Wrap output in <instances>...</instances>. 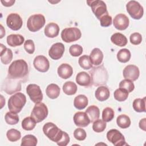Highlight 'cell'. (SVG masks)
Instances as JSON below:
<instances>
[{
	"label": "cell",
	"instance_id": "1",
	"mask_svg": "<svg viewBox=\"0 0 146 146\" xmlns=\"http://www.w3.org/2000/svg\"><path fill=\"white\" fill-rule=\"evenodd\" d=\"M29 74V67L26 62L23 59L14 60L8 69L7 77L25 81Z\"/></svg>",
	"mask_w": 146,
	"mask_h": 146
},
{
	"label": "cell",
	"instance_id": "2",
	"mask_svg": "<svg viewBox=\"0 0 146 146\" xmlns=\"http://www.w3.org/2000/svg\"><path fill=\"white\" fill-rule=\"evenodd\" d=\"M91 79V84L95 86L106 84L108 75L107 70L102 64L98 67H94L89 71Z\"/></svg>",
	"mask_w": 146,
	"mask_h": 146
},
{
	"label": "cell",
	"instance_id": "3",
	"mask_svg": "<svg viewBox=\"0 0 146 146\" xmlns=\"http://www.w3.org/2000/svg\"><path fill=\"white\" fill-rule=\"evenodd\" d=\"M26 103V96L21 92H18L11 96L9 98L8 100V108L10 111L17 113L21 111Z\"/></svg>",
	"mask_w": 146,
	"mask_h": 146
},
{
	"label": "cell",
	"instance_id": "4",
	"mask_svg": "<svg viewBox=\"0 0 146 146\" xmlns=\"http://www.w3.org/2000/svg\"><path fill=\"white\" fill-rule=\"evenodd\" d=\"M43 131L49 139L56 143L61 140L64 132L51 122L46 123L43 125Z\"/></svg>",
	"mask_w": 146,
	"mask_h": 146
},
{
	"label": "cell",
	"instance_id": "5",
	"mask_svg": "<svg viewBox=\"0 0 146 146\" xmlns=\"http://www.w3.org/2000/svg\"><path fill=\"white\" fill-rule=\"evenodd\" d=\"M46 22L44 15L41 14H36L31 15L27 20V27L32 32H36L41 29Z\"/></svg>",
	"mask_w": 146,
	"mask_h": 146
},
{
	"label": "cell",
	"instance_id": "6",
	"mask_svg": "<svg viewBox=\"0 0 146 146\" xmlns=\"http://www.w3.org/2000/svg\"><path fill=\"white\" fill-rule=\"evenodd\" d=\"M48 108L46 105L42 102L35 103L31 113V116L34 119L36 123L44 120L48 115Z\"/></svg>",
	"mask_w": 146,
	"mask_h": 146
},
{
	"label": "cell",
	"instance_id": "7",
	"mask_svg": "<svg viewBox=\"0 0 146 146\" xmlns=\"http://www.w3.org/2000/svg\"><path fill=\"white\" fill-rule=\"evenodd\" d=\"M87 3L91 7L93 13L99 20L103 15L108 14L107 6L104 1L101 0L87 1Z\"/></svg>",
	"mask_w": 146,
	"mask_h": 146
},
{
	"label": "cell",
	"instance_id": "8",
	"mask_svg": "<svg viewBox=\"0 0 146 146\" xmlns=\"http://www.w3.org/2000/svg\"><path fill=\"white\" fill-rule=\"evenodd\" d=\"M126 9L129 15L134 19L139 20L143 16V7L136 1H129L126 5Z\"/></svg>",
	"mask_w": 146,
	"mask_h": 146
},
{
	"label": "cell",
	"instance_id": "9",
	"mask_svg": "<svg viewBox=\"0 0 146 146\" xmlns=\"http://www.w3.org/2000/svg\"><path fill=\"white\" fill-rule=\"evenodd\" d=\"M81 31L77 27L66 28L61 33V38L66 43L76 41L81 38Z\"/></svg>",
	"mask_w": 146,
	"mask_h": 146
},
{
	"label": "cell",
	"instance_id": "10",
	"mask_svg": "<svg viewBox=\"0 0 146 146\" xmlns=\"http://www.w3.org/2000/svg\"><path fill=\"white\" fill-rule=\"evenodd\" d=\"M22 81L7 76L2 84V89L7 94L11 95L21 90Z\"/></svg>",
	"mask_w": 146,
	"mask_h": 146
},
{
	"label": "cell",
	"instance_id": "11",
	"mask_svg": "<svg viewBox=\"0 0 146 146\" xmlns=\"http://www.w3.org/2000/svg\"><path fill=\"white\" fill-rule=\"evenodd\" d=\"M108 140L115 146H123L127 145L125 143L123 135L117 129H112L108 131L107 133Z\"/></svg>",
	"mask_w": 146,
	"mask_h": 146
},
{
	"label": "cell",
	"instance_id": "12",
	"mask_svg": "<svg viewBox=\"0 0 146 146\" xmlns=\"http://www.w3.org/2000/svg\"><path fill=\"white\" fill-rule=\"evenodd\" d=\"M26 92L30 99L34 103L40 102L43 99V94L40 87L35 84H30L26 87Z\"/></svg>",
	"mask_w": 146,
	"mask_h": 146
},
{
	"label": "cell",
	"instance_id": "13",
	"mask_svg": "<svg viewBox=\"0 0 146 146\" xmlns=\"http://www.w3.org/2000/svg\"><path fill=\"white\" fill-rule=\"evenodd\" d=\"M6 24L10 29L17 31L22 27L23 21L18 14L11 13L7 17Z\"/></svg>",
	"mask_w": 146,
	"mask_h": 146
},
{
	"label": "cell",
	"instance_id": "14",
	"mask_svg": "<svg viewBox=\"0 0 146 146\" xmlns=\"http://www.w3.org/2000/svg\"><path fill=\"white\" fill-rule=\"evenodd\" d=\"M33 64L36 70L41 72L47 71L50 68V63L47 58L43 55L36 56L33 62Z\"/></svg>",
	"mask_w": 146,
	"mask_h": 146
},
{
	"label": "cell",
	"instance_id": "15",
	"mask_svg": "<svg viewBox=\"0 0 146 146\" xmlns=\"http://www.w3.org/2000/svg\"><path fill=\"white\" fill-rule=\"evenodd\" d=\"M123 74L125 79L131 81H135L139 76L140 71L139 68L136 66L129 64L124 68Z\"/></svg>",
	"mask_w": 146,
	"mask_h": 146
},
{
	"label": "cell",
	"instance_id": "16",
	"mask_svg": "<svg viewBox=\"0 0 146 146\" xmlns=\"http://www.w3.org/2000/svg\"><path fill=\"white\" fill-rule=\"evenodd\" d=\"M64 52V46L63 43L58 42L53 44L48 51V55L54 60L61 58Z\"/></svg>",
	"mask_w": 146,
	"mask_h": 146
},
{
	"label": "cell",
	"instance_id": "17",
	"mask_svg": "<svg viewBox=\"0 0 146 146\" xmlns=\"http://www.w3.org/2000/svg\"><path fill=\"white\" fill-rule=\"evenodd\" d=\"M129 21L127 15L124 14L116 15L113 21L114 27L119 30H124L129 26Z\"/></svg>",
	"mask_w": 146,
	"mask_h": 146
},
{
	"label": "cell",
	"instance_id": "18",
	"mask_svg": "<svg viewBox=\"0 0 146 146\" xmlns=\"http://www.w3.org/2000/svg\"><path fill=\"white\" fill-rule=\"evenodd\" d=\"M75 124L78 127H85L90 124V120L86 112H76L73 117Z\"/></svg>",
	"mask_w": 146,
	"mask_h": 146
},
{
	"label": "cell",
	"instance_id": "19",
	"mask_svg": "<svg viewBox=\"0 0 146 146\" xmlns=\"http://www.w3.org/2000/svg\"><path fill=\"white\" fill-rule=\"evenodd\" d=\"M57 72L60 78L67 79L72 76L73 69L70 64L67 63H63L59 66Z\"/></svg>",
	"mask_w": 146,
	"mask_h": 146
},
{
	"label": "cell",
	"instance_id": "20",
	"mask_svg": "<svg viewBox=\"0 0 146 146\" xmlns=\"http://www.w3.org/2000/svg\"><path fill=\"white\" fill-rule=\"evenodd\" d=\"M1 60L4 64H8L12 60L13 55L11 49L7 48L3 44H1Z\"/></svg>",
	"mask_w": 146,
	"mask_h": 146
},
{
	"label": "cell",
	"instance_id": "21",
	"mask_svg": "<svg viewBox=\"0 0 146 146\" xmlns=\"http://www.w3.org/2000/svg\"><path fill=\"white\" fill-rule=\"evenodd\" d=\"M59 30V27L56 23L51 22L46 26L44 32L47 37L53 38L58 35Z\"/></svg>",
	"mask_w": 146,
	"mask_h": 146
},
{
	"label": "cell",
	"instance_id": "22",
	"mask_svg": "<svg viewBox=\"0 0 146 146\" xmlns=\"http://www.w3.org/2000/svg\"><path fill=\"white\" fill-rule=\"evenodd\" d=\"M76 82L81 86L89 87L91 84L90 75L87 72L84 71L78 73L76 76Z\"/></svg>",
	"mask_w": 146,
	"mask_h": 146
},
{
	"label": "cell",
	"instance_id": "23",
	"mask_svg": "<svg viewBox=\"0 0 146 146\" xmlns=\"http://www.w3.org/2000/svg\"><path fill=\"white\" fill-rule=\"evenodd\" d=\"M90 60L92 64L98 66L102 63L103 59V54L102 51L98 48H94L90 55Z\"/></svg>",
	"mask_w": 146,
	"mask_h": 146
},
{
	"label": "cell",
	"instance_id": "24",
	"mask_svg": "<svg viewBox=\"0 0 146 146\" xmlns=\"http://www.w3.org/2000/svg\"><path fill=\"white\" fill-rule=\"evenodd\" d=\"M110 95L109 89L106 86L99 87L95 92V96L96 99L100 102H104L107 100Z\"/></svg>",
	"mask_w": 146,
	"mask_h": 146
},
{
	"label": "cell",
	"instance_id": "25",
	"mask_svg": "<svg viewBox=\"0 0 146 146\" xmlns=\"http://www.w3.org/2000/svg\"><path fill=\"white\" fill-rule=\"evenodd\" d=\"M24 41V37L20 34H10L7 36V43L11 47L21 46Z\"/></svg>",
	"mask_w": 146,
	"mask_h": 146
},
{
	"label": "cell",
	"instance_id": "26",
	"mask_svg": "<svg viewBox=\"0 0 146 146\" xmlns=\"http://www.w3.org/2000/svg\"><path fill=\"white\" fill-rule=\"evenodd\" d=\"M111 40L113 44L120 47L125 46L127 44L126 36L120 33H114L111 37Z\"/></svg>",
	"mask_w": 146,
	"mask_h": 146
},
{
	"label": "cell",
	"instance_id": "27",
	"mask_svg": "<svg viewBox=\"0 0 146 146\" xmlns=\"http://www.w3.org/2000/svg\"><path fill=\"white\" fill-rule=\"evenodd\" d=\"M46 93L47 96L52 99L57 98L60 94L59 87L54 83H51L47 86L46 89Z\"/></svg>",
	"mask_w": 146,
	"mask_h": 146
},
{
	"label": "cell",
	"instance_id": "28",
	"mask_svg": "<svg viewBox=\"0 0 146 146\" xmlns=\"http://www.w3.org/2000/svg\"><path fill=\"white\" fill-rule=\"evenodd\" d=\"M88 98L84 95H79L76 96L74 100V107L79 110L85 108L88 105Z\"/></svg>",
	"mask_w": 146,
	"mask_h": 146
},
{
	"label": "cell",
	"instance_id": "29",
	"mask_svg": "<svg viewBox=\"0 0 146 146\" xmlns=\"http://www.w3.org/2000/svg\"><path fill=\"white\" fill-rule=\"evenodd\" d=\"M88 115L90 122L93 123L94 121L98 120L100 116V111L99 108L96 106H89L85 112Z\"/></svg>",
	"mask_w": 146,
	"mask_h": 146
},
{
	"label": "cell",
	"instance_id": "30",
	"mask_svg": "<svg viewBox=\"0 0 146 146\" xmlns=\"http://www.w3.org/2000/svg\"><path fill=\"white\" fill-rule=\"evenodd\" d=\"M76 84L71 81L66 82L63 86V91L67 95H72L76 94L77 91Z\"/></svg>",
	"mask_w": 146,
	"mask_h": 146
},
{
	"label": "cell",
	"instance_id": "31",
	"mask_svg": "<svg viewBox=\"0 0 146 146\" xmlns=\"http://www.w3.org/2000/svg\"><path fill=\"white\" fill-rule=\"evenodd\" d=\"M132 106L133 110L137 112H145V97L143 99L137 98L135 99Z\"/></svg>",
	"mask_w": 146,
	"mask_h": 146
},
{
	"label": "cell",
	"instance_id": "32",
	"mask_svg": "<svg viewBox=\"0 0 146 146\" xmlns=\"http://www.w3.org/2000/svg\"><path fill=\"white\" fill-rule=\"evenodd\" d=\"M116 123L120 128L125 129L130 126L131 120L129 116L123 114L117 116L116 119Z\"/></svg>",
	"mask_w": 146,
	"mask_h": 146
},
{
	"label": "cell",
	"instance_id": "33",
	"mask_svg": "<svg viewBox=\"0 0 146 146\" xmlns=\"http://www.w3.org/2000/svg\"><path fill=\"white\" fill-rule=\"evenodd\" d=\"M37 123L31 116L26 117L22 121V127L26 131L33 130Z\"/></svg>",
	"mask_w": 146,
	"mask_h": 146
},
{
	"label": "cell",
	"instance_id": "34",
	"mask_svg": "<svg viewBox=\"0 0 146 146\" xmlns=\"http://www.w3.org/2000/svg\"><path fill=\"white\" fill-rule=\"evenodd\" d=\"M131 52L127 48L121 49L117 54V59L121 63H126L128 62L131 58Z\"/></svg>",
	"mask_w": 146,
	"mask_h": 146
},
{
	"label": "cell",
	"instance_id": "35",
	"mask_svg": "<svg viewBox=\"0 0 146 146\" xmlns=\"http://www.w3.org/2000/svg\"><path fill=\"white\" fill-rule=\"evenodd\" d=\"M128 92L126 90L119 87L114 91L113 96L116 100L119 102H124L128 98Z\"/></svg>",
	"mask_w": 146,
	"mask_h": 146
},
{
	"label": "cell",
	"instance_id": "36",
	"mask_svg": "<svg viewBox=\"0 0 146 146\" xmlns=\"http://www.w3.org/2000/svg\"><path fill=\"white\" fill-rule=\"evenodd\" d=\"M37 139L33 135H27L23 137L21 141L22 146H35L37 144Z\"/></svg>",
	"mask_w": 146,
	"mask_h": 146
},
{
	"label": "cell",
	"instance_id": "37",
	"mask_svg": "<svg viewBox=\"0 0 146 146\" xmlns=\"http://www.w3.org/2000/svg\"><path fill=\"white\" fill-rule=\"evenodd\" d=\"M78 63L80 66L84 70H89L92 67V64L90 60V56L84 55L79 58Z\"/></svg>",
	"mask_w": 146,
	"mask_h": 146
},
{
	"label": "cell",
	"instance_id": "38",
	"mask_svg": "<svg viewBox=\"0 0 146 146\" xmlns=\"http://www.w3.org/2000/svg\"><path fill=\"white\" fill-rule=\"evenodd\" d=\"M5 119L8 124L15 125L19 121V116L16 113L10 111L5 114Z\"/></svg>",
	"mask_w": 146,
	"mask_h": 146
},
{
	"label": "cell",
	"instance_id": "39",
	"mask_svg": "<svg viewBox=\"0 0 146 146\" xmlns=\"http://www.w3.org/2000/svg\"><path fill=\"white\" fill-rule=\"evenodd\" d=\"M6 136L10 141L14 142L20 139L21 137V133L18 130L12 128L7 131L6 133Z\"/></svg>",
	"mask_w": 146,
	"mask_h": 146
},
{
	"label": "cell",
	"instance_id": "40",
	"mask_svg": "<svg viewBox=\"0 0 146 146\" xmlns=\"http://www.w3.org/2000/svg\"><path fill=\"white\" fill-rule=\"evenodd\" d=\"M114 115L113 110L111 107H106L102 112V120L105 122H109L113 119Z\"/></svg>",
	"mask_w": 146,
	"mask_h": 146
},
{
	"label": "cell",
	"instance_id": "41",
	"mask_svg": "<svg viewBox=\"0 0 146 146\" xmlns=\"http://www.w3.org/2000/svg\"><path fill=\"white\" fill-rule=\"evenodd\" d=\"M106 127V122L104 121L103 120L98 119L93 122L92 129L93 130L97 132L100 133L104 131Z\"/></svg>",
	"mask_w": 146,
	"mask_h": 146
},
{
	"label": "cell",
	"instance_id": "42",
	"mask_svg": "<svg viewBox=\"0 0 146 146\" xmlns=\"http://www.w3.org/2000/svg\"><path fill=\"white\" fill-rule=\"evenodd\" d=\"M119 87L126 90L128 92V93H129L134 90L135 85L132 81L125 79L120 82Z\"/></svg>",
	"mask_w": 146,
	"mask_h": 146
},
{
	"label": "cell",
	"instance_id": "43",
	"mask_svg": "<svg viewBox=\"0 0 146 146\" xmlns=\"http://www.w3.org/2000/svg\"><path fill=\"white\" fill-rule=\"evenodd\" d=\"M69 52L72 56H80L83 52V47L77 44L71 45L69 48Z\"/></svg>",
	"mask_w": 146,
	"mask_h": 146
},
{
	"label": "cell",
	"instance_id": "44",
	"mask_svg": "<svg viewBox=\"0 0 146 146\" xmlns=\"http://www.w3.org/2000/svg\"><path fill=\"white\" fill-rule=\"evenodd\" d=\"M74 136L76 140L82 141L85 140L87 136V134L84 129L78 128L74 132Z\"/></svg>",
	"mask_w": 146,
	"mask_h": 146
},
{
	"label": "cell",
	"instance_id": "45",
	"mask_svg": "<svg viewBox=\"0 0 146 146\" xmlns=\"http://www.w3.org/2000/svg\"><path fill=\"white\" fill-rule=\"evenodd\" d=\"M100 23L102 27H108L112 24V17L108 14L102 17L100 19Z\"/></svg>",
	"mask_w": 146,
	"mask_h": 146
},
{
	"label": "cell",
	"instance_id": "46",
	"mask_svg": "<svg viewBox=\"0 0 146 146\" xmlns=\"http://www.w3.org/2000/svg\"><path fill=\"white\" fill-rule=\"evenodd\" d=\"M24 48L25 51L30 54H32L35 51V44L33 40L31 39H28L25 42Z\"/></svg>",
	"mask_w": 146,
	"mask_h": 146
},
{
	"label": "cell",
	"instance_id": "47",
	"mask_svg": "<svg viewBox=\"0 0 146 146\" xmlns=\"http://www.w3.org/2000/svg\"><path fill=\"white\" fill-rule=\"evenodd\" d=\"M130 42L134 45H138L141 43L142 41L141 35L139 33H134L130 35Z\"/></svg>",
	"mask_w": 146,
	"mask_h": 146
},
{
	"label": "cell",
	"instance_id": "48",
	"mask_svg": "<svg viewBox=\"0 0 146 146\" xmlns=\"http://www.w3.org/2000/svg\"><path fill=\"white\" fill-rule=\"evenodd\" d=\"M70 140V139L69 135L66 132H64L62 138L59 142L57 143V144L60 146H66L69 143Z\"/></svg>",
	"mask_w": 146,
	"mask_h": 146
},
{
	"label": "cell",
	"instance_id": "49",
	"mask_svg": "<svg viewBox=\"0 0 146 146\" xmlns=\"http://www.w3.org/2000/svg\"><path fill=\"white\" fill-rule=\"evenodd\" d=\"M1 3H2V5L4 6H6V7H10V6H11L14 5V3H15V1L14 0H8V1H3V0H1Z\"/></svg>",
	"mask_w": 146,
	"mask_h": 146
},
{
	"label": "cell",
	"instance_id": "50",
	"mask_svg": "<svg viewBox=\"0 0 146 146\" xmlns=\"http://www.w3.org/2000/svg\"><path fill=\"white\" fill-rule=\"evenodd\" d=\"M145 118H143V119L140 120V122H139V127L143 129V131H145L146 129H145Z\"/></svg>",
	"mask_w": 146,
	"mask_h": 146
},
{
	"label": "cell",
	"instance_id": "51",
	"mask_svg": "<svg viewBox=\"0 0 146 146\" xmlns=\"http://www.w3.org/2000/svg\"><path fill=\"white\" fill-rule=\"evenodd\" d=\"M1 38H2L3 37V36L5 35V30L3 29L2 25H1Z\"/></svg>",
	"mask_w": 146,
	"mask_h": 146
}]
</instances>
